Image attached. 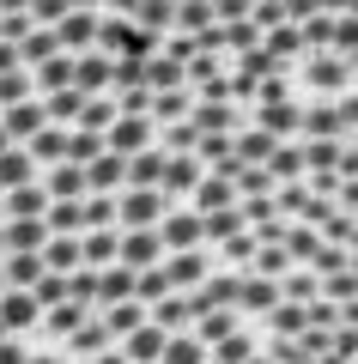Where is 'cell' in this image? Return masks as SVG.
Returning <instances> with one entry per match:
<instances>
[{"mask_svg": "<svg viewBox=\"0 0 358 364\" xmlns=\"http://www.w3.org/2000/svg\"><path fill=\"white\" fill-rule=\"evenodd\" d=\"M322 243H328V249H352V243H358V219L334 207L328 219H322Z\"/></svg>", "mask_w": 358, "mask_h": 364, "instance_id": "cell-2", "label": "cell"}, {"mask_svg": "<svg viewBox=\"0 0 358 364\" xmlns=\"http://www.w3.org/2000/svg\"><path fill=\"white\" fill-rule=\"evenodd\" d=\"M334 207H340V213H352V219H358V182H340V195H334Z\"/></svg>", "mask_w": 358, "mask_h": 364, "instance_id": "cell-3", "label": "cell"}, {"mask_svg": "<svg viewBox=\"0 0 358 364\" xmlns=\"http://www.w3.org/2000/svg\"><path fill=\"white\" fill-rule=\"evenodd\" d=\"M340 61H352L358 55V6H334V43H328Z\"/></svg>", "mask_w": 358, "mask_h": 364, "instance_id": "cell-1", "label": "cell"}]
</instances>
